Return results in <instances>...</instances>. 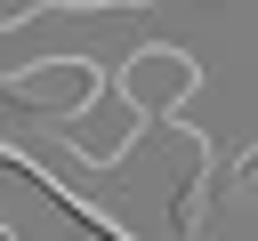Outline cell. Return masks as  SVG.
Returning a JSON list of instances; mask_svg holds the SVG:
<instances>
[{"label": "cell", "mask_w": 258, "mask_h": 241, "mask_svg": "<svg viewBox=\"0 0 258 241\" xmlns=\"http://www.w3.org/2000/svg\"><path fill=\"white\" fill-rule=\"evenodd\" d=\"M194 88H202V64H194L185 48H169V40L129 48V56H121V72H113V96H121L137 120H169V112H185V104H194Z\"/></svg>", "instance_id": "2"}, {"label": "cell", "mask_w": 258, "mask_h": 241, "mask_svg": "<svg viewBox=\"0 0 258 241\" xmlns=\"http://www.w3.org/2000/svg\"><path fill=\"white\" fill-rule=\"evenodd\" d=\"M16 24H32V8H0V32H16Z\"/></svg>", "instance_id": "4"}, {"label": "cell", "mask_w": 258, "mask_h": 241, "mask_svg": "<svg viewBox=\"0 0 258 241\" xmlns=\"http://www.w3.org/2000/svg\"><path fill=\"white\" fill-rule=\"evenodd\" d=\"M105 104V72L89 56H32L24 72L0 80V112H24L40 129H73L81 112Z\"/></svg>", "instance_id": "1"}, {"label": "cell", "mask_w": 258, "mask_h": 241, "mask_svg": "<svg viewBox=\"0 0 258 241\" xmlns=\"http://www.w3.org/2000/svg\"><path fill=\"white\" fill-rule=\"evenodd\" d=\"M234 201H242V209H258V145L234 161Z\"/></svg>", "instance_id": "3"}]
</instances>
